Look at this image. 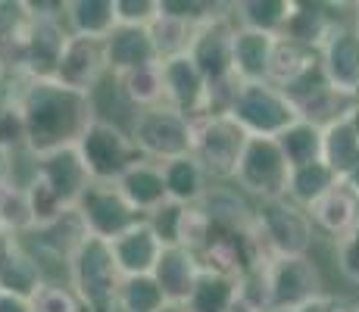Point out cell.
I'll list each match as a JSON object with an SVG mask.
<instances>
[{
	"label": "cell",
	"instance_id": "6da1fadb",
	"mask_svg": "<svg viewBox=\"0 0 359 312\" xmlns=\"http://www.w3.org/2000/svg\"><path fill=\"white\" fill-rule=\"evenodd\" d=\"M16 91V107L22 113L25 135H29V150L38 156L53 154V150L75 147L88 125L94 122V109L88 94H79L60 81H34L6 75Z\"/></svg>",
	"mask_w": 359,
	"mask_h": 312
},
{
	"label": "cell",
	"instance_id": "7a4b0ae2",
	"mask_svg": "<svg viewBox=\"0 0 359 312\" xmlns=\"http://www.w3.org/2000/svg\"><path fill=\"white\" fill-rule=\"evenodd\" d=\"M229 116L250 137H278L300 119V109L272 81H241L229 103Z\"/></svg>",
	"mask_w": 359,
	"mask_h": 312
},
{
	"label": "cell",
	"instance_id": "3957f363",
	"mask_svg": "<svg viewBox=\"0 0 359 312\" xmlns=\"http://www.w3.org/2000/svg\"><path fill=\"white\" fill-rule=\"evenodd\" d=\"M247 135L229 113H206L194 119V150L191 156L203 165L210 182L216 184H231L238 175L241 156L247 150Z\"/></svg>",
	"mask_w": 359,
	"mask_h": 312
},
{
	"label": "cell",
	"instance_id": "277c9868",
	"mask_svg": "<svg viewBox=\"0 0 359 312\" xmlns=\"http://www.w3.org/2000/svg\"><path fill=\"white\" fill-rule=\"evenodd\" d=\"M122 272L109 240L88 238L72 256V290L85 303L88 312H116L119 309Z\"/></svg>",
	"mask_w": 359,
	"mask_h": 312
},
{
	"label": "cell",
	"instance_id": "5b68a950",
	"mask_svg": "<svg viewBox=\"0 0 359 312\" xmlns=\"http://www.w3.org/2000/svg\"><path fill=\"white\" fill-rule=\"evenodd\" d=\"M141 159L150 163H175L182 156H191L194 150V119L182 116L172 107L141 109L128 128Z\"/></svg>",
	"mask_w": 359,
	"mask_h": 312
},
{
	"label": "cell",
	"instance_id": "8992f818",
	"mask_svg": "<svg viewBox=\"0 0 359 312\" xmlns=\"http://www.w3.org/2000/svg\"><path fill=\"white\" fill-rule=\"evenodd\" d=\"M257 231L272 259L275 256H313V247L319 244L309 212L287 197L257 203Z\"/></svg>",
	"mask_w": 359,
	"mask_h": 312
},
{
	"label": "cell",
	"instance_id": "52a82bcc",
	"mask_svg": "<svg viewBox=\"0 0 359 312\" xmlns=\"http://www.w3.org/2000/svg\"><path fill=\"white\" fill-rule=\"evenodd\" d=\"M269 290V312H297L309 300L328 294L316 256H275L262 269Z\"/></svg>",
	"mask_w": 359,
	"mask_h": 312
},
{
	"label": "cell",
	"instance_id": "ba28073f",
	"mask_svg": "<svg viewBox=\"0 0 359 312\" xmlns=\"http://www.w3.org/2000/svg\"><path fill=\"white\" fill-rule=\"evenodd\" d=\"M287 182H291V163L281 144L275 137H250L231 184L244 191L253 203H266L287 197Z\"/></svg>",
	"mask_w": 359,
	"mask_h": 312
},
{
	"label": "cell",
	"instance_id": "9c48e42d",
	"mask_svg": "<svg viewBox=\"0 0 359 312\" xmlns=\"http://www.w3.org/2000/svg\"><path fill=\"white\" fill-rule=\"evenodd\" d=\"M75 147H79L85 169L100 184H116L141 159L126 128L109 125V122H97V119L88 125V131L81 135V141Z\"/></svg>",
	"mask_w": 359,
	"mask_h": 312
},
{
	"label": "cell",
	"instance_id": "30bf717a",
	"mask_svg": "<svg viewBox=\"0 0 359 312\" xmlns=\"http://www.w3.org/2000/svg\"><path fill=\"white\" fill-rule=\"evenodd\" d=\"M75 212L85 222L88 234L100 240H113L122 231H128L131 225H137L144 216L135 212V206L122 197V191L116 184H100L94 182L81 194V200L75 203Z\"/></svg>",
	"mask_w": 359,
	"mask_h": 312
},
{
	"label": "cell",
	"instance_id": "8fae6325",
	"mask_svg": "<svg viewBox=\"0 0 359 312\" xmlns=\"http://www.w3.org/2000/svg\"><path fill=\"white\" fill-rule=\"evenodd\" d=\"M163 72V94L165 107L178 109L188 119H200L210 113V81L203 79V72L197 69V62L182 53L160 62Z\"/></svg>",
	"mask_w": 359,
	"mask_h": 312
},
{
	"label": "cell",
	"instance_id": "7c38bea8",
	"mask_svg": "<svg viewBox=\"0 0 359 312\" xmlns=\"http://www.w3.org/2000/svg\"><path fill=\"white\" fill-rule=\"evenodd\" d=\"M107 72H109V66H107V47H103V41L69 34L53 81H60V85L72 88L79 94H91Z\"/></svg>",
	"mask_w": 359,
	"mask_h": 312
},
{
	"label": "cell",
	"instance_id": "4fadbf2b",
	"mask_svg": "<svg viewBox=\"0 0 359 312\" xmlns=\"http://www.w3.org/2000/svg\"><path fill=\"white\" fill-rule=\"evenodd\" d=\"M319 60H322V69H325L328 85L337 94L359 100V32L353 19L341 22L328 34V41L319 50Z\"/></svg>",
	"mask_w": 359,
	"mask_h": 312
},
{
	"label": "cell",
	"instance_id": "5bb4252c",
	"mask_svg": "<svg viewBox=\"0 0 359 312\" xmlns=\"http://www.w3.org/2000/svg\"><path fill=\"white\" fill-rule=\"evenodd\" d=\"M38 178L66 210H75L81 194L94 184L91 172L81 163L79 147H63V150H53V154H44L38 159Z\"/></svg>",
	"mask_w": 359,
	"mask_h": 312
},
{
	"label": "cell",
	"instance_id": "9a60e30c",
	"mask_svg": "<svg viewBox=\"0 0 359 312\" xmlns=\"http://www.w3.org/2000/svg\"><path fill=\"white\" fill-rule=\"evenodd\" d=\"M103 47H107V66L113 75H128V72H137V69L160 66L154 34L144 25H116L107 34Z\"/></svg>",
	"mask_w": 359,
	"mask_h": 312
},
{
	"label": "cell",
	"instance_id": "2e32d148",
	"mask_svg": "<svg viewBox=\"0 0 359 312\" xmlns=\"http://www.w3.org/2000/svg\"><path fill=\"white\" fill-rule=\"evenodd\" d=\"M109 250L116 256V266H119L122 278H135V275H154L165 247L156 238L154 228H150V222L141 219L128 231H122L119 238L109 240Z\"/></svg>",
	"mask_w": 359,
	"mask_h": 312
},
{
	"label": "cell",
	"instance_id": "e0dca14e",
	"mask_svg": "<svg viewBox=\"0 0 359 312\" xmlns=\"http://www.w3.org/2000/svg\"><path fill=\"white\" fill-rule=\"evenodd\" d=\"M200 259L194 256V250L188 247H165L160 262L154 269V278L163 287L169 306H188L191 294H194L197 281H200Z\"/></svg>",
	"mask_w": 359,
	"mask_h": 312
},
{
	"label": "cell",
	"instance_id": "ac0fdd59",
	"mask_svg": "<svg viewBox=\"0 0 359 312\" xmlns=\"http://www.w3.org/2000/svg\"><path fill=\"white\" fill-rule=\"evenodd\" d=\"M309 219L316 225V234L319 238H328L331 244L341 240L347 231H353L359 225V200L350 194L347 184H337L334 191H328L319 203L309 206Z\"/></svg>",
	"mask_w": 359,
	"mask_h": 312
},
{
	"label": "cell",
	"instance_id": "d6986e66",
	"mask_svg": "<svg viewBox=\"0 0 359 312\" xmlns=\"http://www.w3.org/2000/svg\"><path fill=\"white\" fill-rule=\"evenodd\" d=\"M116 187L122 191V197L135 206V212H141L144 219L150 212H156L163 203H169V191H165V178H163V165L150 163V159H137L126 175L116 182Z\"/></svg>",
	"mask_w": 359,
	"mask_h": 312
},
{
	"label": "cell",
	"instance_id": "ffe728a7",
	"mask_svg": "<svg viewBox=\"0 0 359 312\" xmlns=\"http://www.w3.org/2000/svg\"><path fill=\"white\" fill-rule=\"evenodd\" d=\"M275 44H278L275 34L253 32V29L234 32V79L238 81H269Z\"/></svg>",
	"mask_w": 359,
	"mask_h": 312
},
{
	"label": "cell",
	"instance_id": "44dd1931",
	"mask_svg": "<svg viewBox=\"0 0 359 312\" xmlns=\"http://www.w3.org/2000/svg\"><path fill=\"white\" fill-rule=\"evenodd\" d=\"M322 163L334 172L337 178H347L359 165V125L356 107L337 122L325 125V144H322Z\"/></svg>",
	"mask_w": 359,
	"mask_h": 312
},
{
	"label": "cell",
	"instance_id": "7402d4cb",
	"mask_svg": "<svg viewBox=\"0 0 359 312\" xmlns=\"http://www.w3.org/2000/svg\"><path fill=\"white\" fill-rule=\"evenodd\" d=\"M297 0H241L231 4V19L238 29H253L281 38L287 19L294 16Z\"/></svg>",
	"mask_w": 359,
	"mask_h": 312
},
{
	"label": "cell",
	"instance_id": "603a6c76",
	"mask_svg": "<svg viewBox=\"0 0 359 312\" xmlns=\"http://www.w3.org/2000/svg\"><path fill=\"white\" fill-rule=\"evenodd\" d=\"M163 178H165L169 200L172 203H182V206H197L212 184L210 175L203 172V165H200L194 156H182V159H175V163H165Z\"/></svg>",
	"mask_w": 359,
	"mask_h": 312
},
{
	"label": "cell",
	"instance_id": "cb8c5ba5",
	"mask_svg": "<svg viewBox=\"0 0 359 312\" xmlns=\"http://www.w3.org/2000/svg\"><path fill=\"white\" fill-rule=\"evenodd\" d=\"M116 25H119V19H116V0H69V6H66L69 34L107 41V34Z\"/></svg>",
	"mask_w": 359,
	"mask_h": 312
},
{
	"label": "cell",
	"instance_id": "d4e9b609",
	"mask_svg": "<svg viewBox=\"0 0 359 312\" xmlns=\"http://www.w3.org/2000/svg\"><path fill=\"white\" fill-rule=\"evenodd\" d=\"M88 100H91L94 119L119 125V128H126V131L131 128V122H135V116H137V109L131 107V100L126 97V88H122L119 75H113V72L103 75V81L88 94Z\"/></svg>",
	"mask_w": 359,
	"mask_h": 312
},
{
	"label": "cell",
	"instance_id": "484cf974",
	"mask_svg": "<svg viewBox=\"0 0 359 312\" xmlns=\"http://www.w3.org/2000/svg\"><path fill=\"white\" fill-rule=\"evenodd\" d=\"M275 141L281 144L291 169H300V165L309 163H322V144H325V128L309 119H297L285 135H278Z\"/></svg>",
	"mask_w": 359,
	"mask_h": 312
},
{
	"label": "cell",
	"instance_id": "4316f807",
	"mask_svg": "<svg viewBox=\"0 0 359 312\" xmlns=\"http://www.w3.org/2000/svg\"><path fill=\"white\" fill-rule=\"evenodd\" d=\"M341 184V178L328 169L325 163H309L300 169H291V182H287V200H294L297 206L309 210L313 203H319L328 191Z\"/></svg>",
	"mask_w": 359,
	"mask_h": 312
},
{
	"label": "cell",
	"instance_id": "83f0119b",
	"mask_svg": "<svg viewBox=\"0 0 359 312\" xmlns=\"http://www.w3.org/2000/svg\"><path fill=\"white\" fill-rule=\"evenodd\" d=\"M41 287H44V275H41L38 262L25 253L22 240H19V250L0 266V290H4V294L25 297V300H34V294H38Z\"/></svg>",
	"mask_w": 359,
	"mask_h": 312
},
{
	"label": "cell",
	"instance_id": "f1b7e54d",
	"mask_svg": "<svg viewBox=\"0 0 359 312\" xmlns=\"http://www.w3.org/2000/svg\"><path fill=\"white\" fill-rule=\"evenodd\" d=\"M316 62H319V50H309V47H300V44H294V41H287V38H278L269 81L278 85V88H287L294 79H300L306 69H313Z\"/></svg>",
	"mask_w": 359,
	"mask_h": 312
},
{
	"label": "cell",
	"instance_id": "f546056e",
	"mask_svg": "<svg viewBox=\"0 0 359 312\" xmlns=\"http://www.w3.org/2000/svg\"><path fill=\"white\" fill-rule=\"evenodd\" d=\"M169 306L163 287L156 284L154 275H135L122 278L119 287V309L122 312H163Z\"/></svg>",
	"mask_w": 359,
	"mask_h": 312
},
{
	"label": "cell",
	"instance_id": "4dcf8cb0",
	"mask_svg": "<svg viewBox=\"0 0 359 312\" xmlns=\"http://www.w3.org/2000/svg\"><path fill=\"white\" fill-rule=\"evenodd\" d=\"M126 97L131 100V107L141 113V109H154V107H165V94H163V72L160 66H147L137 69V72L119 75Z\"/></svg>",
	"mask_w": 359,
	"mask_h": 312
},
{
	"label": "cell",
	"instance_id": "1f68e13d",
	"mask_svg": "<svg viewBox=\"0 0 359 312\" xmlns=\"http://www.w3.org/2000/svg\"><path fill=\"white\" fill-rule=\"evenodd\" d=\"M194 25L182 22V19H172V16H156L150 22V34H154V44H156V53H160V62L163 60H172V57H182V53L191 50V41H194Z\"/></svg>",
	"mask_w": 359,
	"mask_h": 312
},
{
	"label": "cell",
	"instance_id": "d6a6232c",
	"mask_svg": "<svg viewBox=\"0 0 359 312\" xmlns=\"http://www.w3.org/2000/svg\"><path fill=\"white\" fill-rule=\"evenodd\" d=\"M184 216H188V206L182 203H163L156 212H150L147 222L156 231V238L163 240V247H182V231H184Z\"/></svg>",
	"mask_w": 359,
	"mask_h": 312
},
{
	"label": "cell",
	"instance_id": "836d02e7",
	"mask_svg": "<svg viewBox=\"0 0 359 312\" xmlns=\"http://www.w3.org/2000/svg\"><path fill=\"white\" fill-rule=\"evenodd\" d=\"M331 262L344 281L359 287V225L331 244Z\"/></svg>",
	"mask_w": 359,
	"mask_h": 312
},
{
	"label": "cell",
	"instance_id": "e575fe53",
	"mask_svg": "<svg viewBox=\"0 0 359 312\" xmlns=\"http://www.w3.org/2000/svg\"><path fill=\"white\" fill-rule=\"evenodd\" d=\"M34 312H88L72 284H44L32 300Z\"/></svg>",
	"mask_w": 359,
	"mask_h": 312
},
{
	"label": "cell",
	"instance_id": "d590c367",
	"mask_svg": "<svg viewBox=\"0 0 359 312\" xmlns=\"http://www.w3.org/2000/svg\"><path fill=\"white\" fill-rule=\"evenodd\" d=\"M29 147V135H25V122L16 103L0 109V154H16V150Z\"/></svg>",
	"mask_w": 359,
	"mask_h": 312
},
{
	"label": "cell",
	"instance_id": "8d00e7d4",
	"mask_svg": "<svg viewBox=\"0 0 359 312\" xmlns=\"http://www.w3.org/2000/svg\"><path fill=\"white\" fill-rule=\"evenodd\" d=\"M156 16H160V0H116L119 25H144V29H150V22Z\"/></svg>",
	"mask_w": 359,
	"mask_h": 312
},
{
	"label": "cell",
	"instance_id": "74e56055",
	"mask_svg": "<svg viewBox=\"0 0 359 312\" xmlns=\"http://www.w3.org/2000/svg\"><path fill=\"white\" fill-rule=\"evenodd\" d=\"M359 303H350L347 297H334V294H322L316 300H309L306 306H300L297 312H356Z\"/></svg>",
	"mask_w": 359,
	"mask_h": 312
},
{
	"label": "cell",
	"instance_id": "f35d334b",
	"mask_svg": "<svg viewBox=\"0 0 359 312\" xmlns=\"http://www.w3.org/2000/svg\"><path fill=\"white\" fill-rule=\"evenodd\" d=\"M16 250H19V234L13 231V228L0 225V266H4V262L10 259Z\"/></svg>",
	"mask_w": 359,
	"mask_h": 312
},
{
	"label": "cell",
	"instance_id": "ab89813d",
	"mask_svg": "<svg viewBox=\"0 0 359 312\" xmlns=\"http://www.w3.org/2000/svg\"><path fill=\"white\" fill-rule=\"evenodd\" d=\"M0 312H34V306H32V300H25V297L4 294V290H0Z\"/></svg>",
	"mask_w": 359,
	"mask_h": 312
},
{
	"label": "cell",
	"instance_id": "60d3db41",
	"mask_svg": "<svg viewBox=\"0 0 359 312\" xmlns=\"http://www.w3.org/2000/svg\"><path fill=\"white\" fill-rule=\"evenodd\" d=\"M344 184H347V187H350V194H353V197L359 200V165H356L353 172H350L347 178H344Z\"/></svg>",
	"mask_w": 359,
	"mask_h": 312
},
{
	"label": "cell",
	"instance_id": "b9f144b4",
	"mask_svg": "<svg viewBox=\"0 0 359 312\" xmlns=\"http://www.w3.org/2000/svg\"><path fill=\"white\" fill-rule=\"evenodd\" d=\"M6 184V154H0V187Z\"/></svg>",
	"mask_w": 359,
	"mask_h": 312
},
{
	"label": "cell",
	"instance_id": "7bdbcfd3",
	"mask_svg": "<svg viewBox=\"0 0 359 312\" xmlns=\"http://www.w3.org/2000/svg\"><path fill=\"white\" fill-rule=\"evenodd\" d=\"M6 81V62H4V57H0V85Z\"/></svg>",
	"mask_w": 359,
	"mask_h": 312
},
{
	"label": "cell",
	"instance_id": "ee69618b",
	"mask_svg": "<svg viewBox=\"0 0 359 312\" xmlns=\"http://www.w3.org/2000/svg\"><path fill=\"white\" fill-rule=\"evenodd\" d=\"M353 25H356V32H359V4H353Z\"/></svg>",
	"mask_w": 359,
	"mask_h": 312
},
{
	"label": "cell",
	"instance_id": "f6af8a7d",
	"mask_svg": "<svg viewBox=\"0 0 359 312\" xmlns=\"http://www.w3.org/2000/svg\"><path fill=\"white\" fill-rule=\"evenodd\" d=\"M163 312H188V306H165Z\"/></svg>",
	"mask_w": 359,
	"mask_h": 312
},
{
	"label": "cell",
	"instance_id": "bcb514c9",
	"mask_svg": "<svg viewBox=\"0 0 359 312\" xmlns=\"http://www.w3.org/2000/svg\"><path fill=\"white\" fill-rule=\"evenodd\" d=\"M356 125H359V100H356Z\"/></svg>",
	"mask_w": 359,
	"mask_h": 312
},
{
	"label": "cell",
	"instance_id": "7dc6e473",
	"mask_svg": "<svg viewBox=\"0 0 359 312\" xmlns=\"http://www.w3.org/2000/svg\"><path fill=\"white\" fill-rule=\"evenodd\" d=\"M0 225H4V219H0Z\"/></svg>",
	"mask_w": 359,
	"mask_h": 312
},
{
	"label": "cell",
	"instance_id": "c3c4849f",
	"mask_svg": "<svg viewBox=\"0 0 359 312\" xmlns=\"http://www.w3.org/2000/svg\"><path fill=\"white\" fill-rule=\"evenodd\" d=\"M116 312H122V309H116Z\"/></svg>",
	"mask_w": 359,
	"mask_h": 312
},
{
	"label": "cell",
	"instance_id": "681fc988",
	"mask_svg": "<svg viewBox=\"0 0 359 312\" xmlns=\"http://www.w3.org/2000/svg\"><path fill=\"white\" fill-rule=\"evenodd\" d=\"M356 312H359V309H356Z\"/></svg>",
	"mask_w": 359,
	"mask_h": 312
}]
</instances>
